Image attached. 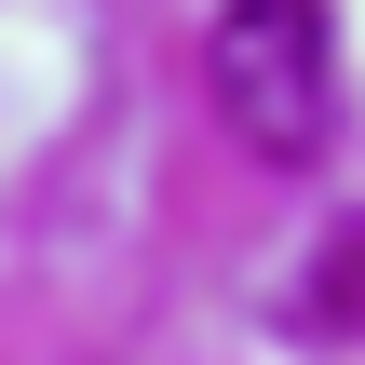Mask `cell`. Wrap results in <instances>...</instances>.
Instances as JSON below:
<instances>
[{"label": "cell", "instance_id": "6da1fadb", "mask_svg": "<svg viewBox=\"0 0 365 365\" xmlns=\"http://www.w3.org/2000/svg\"><path fill=\"white\" fill-rule=\"evenodd\" d=\"M203 81H217L230 135H244L257 163H312V149H325V95H339V27H325V0H217Z\"/></svg>", "mask_w": 365, "mask_h": 365}]
</instances>
